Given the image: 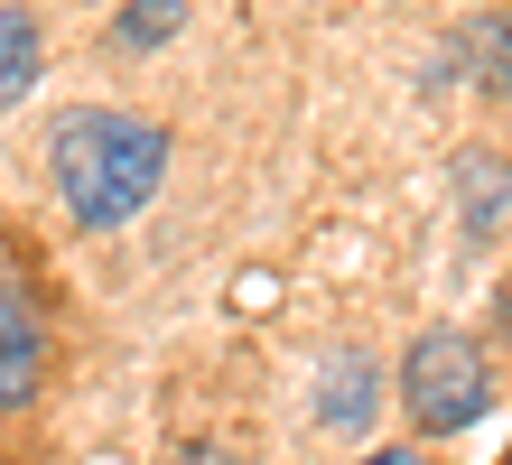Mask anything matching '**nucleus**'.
<instances>
[{
    "label": "nucleus",
    "instance_id": "obj_1",
    "mask_svg": "<svg viewBox=\"0 0 512 465\" xmlns=\"http://www.w3.org/2000/svg\"><path fill=\"white\" fill-rule=\"evenodd\" d=\"M47 159H56V196L84 233H122L168 177V131L140 112H66L47 131Z\"/></svg>",
    "mask_w": 512,
    "mask_h": 465
},
{
    "label": "nucleus",
    "instance_id": "obj_2",
    "mask_svg": "<svg viewBox=\"0 0 512 465\" xmlns=\"http://www.w3.org/2000/svg\"><path fill=\"white\" fill-rule=\"evenodd\" d=\"M485 400H494V382H485V345H475V335L429 326L401 354V410H410L419 438H457V428H475Z\"/></svg>",
    "mask_w": 512,
    "mask_h": 465
},
{
    "label": "nucleus",
    "instance_id": "obj_3",
    "mask_svg": "<svg viewBox=\"0 0 512 465\" xmlns=\"http://www.w3.org/2000/svg\"><path fill=\"white\" fill-rule=\"evenodd\" d=\"M38 382H47V326H38V307L0 279V410H28Z\"/></svg>",
    "mask_w": 512,
    "mask_h": 465
},
{
    "label": "nucleus",
    "instance_id": "obj_4",
    "mask_svg": "<svg viewBox=\"0 0 512 465\" xmlns=\"http://www.w3.org/2000/svg\"><path fill=\"white\" fill-rule=\"evenodd\" d=\"M38 66H47V47H38V19L0 0V103H19V93L38 84Z\"/></svg>",
    "mask_w": 512,
    "mask_h": 465
},
{
    "label": "nucleus",
    "instance_id": "obj_5",
    "mask_svg": "<svg viewBox=\"0 0 512 465\" xmlns=\"http://www.w3.org/2000/svg\"><path fill=\"white\" fill-rule=\"evenodd\" d=\"M317 419H326V428H364V419H373V363H364V354H345L336 372H326Z\"/></svg>",
    "mask_w": 512,
    "mask_h": 465
},
{
    "label": "nucleus",
    "instance_id": "obj_6",
    "mask_svg": "<svg viewBox=\"0 0 512 465\" xmlns=\"http://www.w3.org/2000/svg\"><path fill=\"white\" fill-rule=\"evenodd\" d=\"M457 186H466V224H475V242H485V233H494V214H512V168H494L485 149H466Z\"/></svg>",
    "mask_w": 512,
    "mask_h": 465
},
{
    "label": "nucleus",
    "instance_id": "obj_7",
    "mask_svg": "<svg viewBox=\"0 0 512 465\" xmlns=\"http://www.w3.org/2000/svg\"><path fill=\"white\" fill-rule=\"evenodd\" d=\"M177 19H187V0H131V19L112 28L122 47H159V38H177Z\"/></svg>",
    "mask_w": 512,
    "mask_h": 465
},
{
    "label": "nucleus",
    "instance_id": "obj_8",
    "mask_svg": "<svg viewBox=\"0 0 512 465\" xmlns=\"http://www.w3.org/2000/svg\"><path fill=\"white\" fill-rule=\"evenodd\" d=\"M354 465H419V447H373V456H354Z\"/></svg>",
    "mask_w": 512,
    "mask_h": 465
},
{
    "label": "nucleus",
    "instance_id": "obj_9",
    "mask_svg": "<svg viewBox=\"0 0 512 465\" xmlns=\"http://www.w3.org/2000/svg\"><path fill=\"white\" fill-rule=\"evenodd\" d=\"M187 465H224V456H215V447H196V456H187Z\"/></svg>",
    "mask_w": 512,
    "mask_h": 465
}]
</instances>
